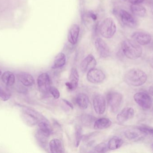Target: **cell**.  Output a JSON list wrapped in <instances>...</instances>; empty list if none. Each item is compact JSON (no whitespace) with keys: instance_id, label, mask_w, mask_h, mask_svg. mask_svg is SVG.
<instances>
[{"instance_id":"cell-1","label":"cell","mask_w":153,"mask_h":153,"mask_svg":"<svg viewBox=\"0 0 153 153\" xmlns=\"http://www.w3.org/2000/svg\"><path fill=\"white\" fill-rule=\"evenodd\" d=\"M147 75L139 69H131L128 71L124 76L125 82L130 86L139 87L143 85L147 81Z\"/></svg>"},{"instance_id":"cell-2","label":"cell","mask_w":153,"mask_h":153,"mask_svg":"<svg viewBox=\"0 0 153 153\" xmlns=\"http://www.w3.org/2000/svg\"><path fill=\"white\" fill-rule=\"evenodd\" d=\"M122 49L124 54L130 59H136L141 57L143 49L141 45L134 40H126L122 43Z\"/></svg>"},{"instance_id":"cell-3","label":"cell","mask_w":153,"mask_h":153,"mask_svg":"<svg viewBox=\"0 0 153 153\" xmlns=\"http://www.w3.org/2000/svg\"><path fill=\"white\" fill-rule=\"evenodd\" d=\"M22 118L25 123L30 126L37 125L41 121H48L39 112L27 107L22 108Z\"/></svg>"},{"instance_id":"cell-4","label":"cell","mask_w":153,"mask_h":153,"mask_svg":"<svg viewBox=\"0 0 153 153\" xmlns=\"http://www.w3.org/2000/svg\"><path fill=\"white\" fill-rule=\"evenodd\" d=\"M117 27L114 20L111 18H106L102 21L100 27V32L102 37L106 38H111L115 35Z\"/></svg>"},{"instance_id":"cell-5","label":"cell","mask_w":153,"mask_h":153,"mask_svg":"<svg viewBox=\"0 0 153 153\" xmlns=\"http://www.w3.org/2000/svg\"><path fill=\"white\" fill-rule=\"evenodd\" d=\"M123 96L119 93L111 92L107 95L108 104L113 113H117L120 109L122 102Z\"/></svg>"},{"instance_id":"cell-6","label":"cell","mask_w":153,"mask_h":153,"mask_svg":"<svg viewBox=\"0 0 153 153\" xmlns=\"http://www.w3.org/2000/svg\"><path fill=\"white\" fill-rule=\"evenodd\" d=\"M134 99L140 107L144 109H149L152 105V101L150 96L145 93H137L134 95Z\"/></svg>"},{"instance_id":"cell-7","label":"cell","mask_w":153,"mask_h":153,"mask_svg":"<svg viewBox=\"0 0 153 153\" xmlns=\"http://www.w3.org/2000/svg\"><path fill=\"white\" fill-rule=\"evenodd\" d=\"M37 84L40 92L43 93L48 92L51 87L50 76L46 73L41 74L38 78Z\"/></svg>"},{"instance_id":"cell-8","label":"cell","mask_w":153,"mask_h":153,"mask_svg":"<svg viewBox=\"0 0 153 153\" xmlns=\"http://www.w3.org/2000/svg\"><path fill=\"white\" fill-rule=\"evenodd\" d=\"M105 77L106 76L104 73L99 69L94 68L87 72V80L92 83H101L105 80Z\"/></svg>"},{"instance_id":"cell-9","label":"cell","mask_w":153,"mask_h":153,"mask_svg":"<svg viewBox=\"0 0 153 153\" xmlns=\"http://www.w3.org/2000/svg\"><path fill=\"white\" fill-rule=\"evenodd\" d=\"M121 21L125 25L131 28H134L137 25L136 18L131 13L125 10H121L120 13Z\"/></svg>"},{"instance_id":"cell-10","label":"cell","mask_w":153,"mask_h":153,"mask_svg":"<svg viewBox=\"0 0 153 153\" xmlns=\"http://www.w3.org/2000/svg\"><path fill=\"white\" fill-rule=\"evenodd\" d=\"M95 46L100 55L103 58H106L110 55L109 47L106 42L101 38H97L95 40Z\"/></svg>"},{"instance_id":"cell-11","label":"cell","mask_w":153,"mask_h":153,"mask_svg":"<svg viewBox=\"0 0 153 153\" xmlns=\"http://www.w3.org/2000/svg\"><path fill=\"white\" fill-rule=\"evenodd\" d=\"M93 106L94 110L97 114L102 115L106 110V101L105 98L101 95L95 96L93 100Z\"/></svg>"},{"instance_id":"cell-12","label":"cell","mask_w":153,"mask_h":153,"mask_svg":"<svg viewBox=\"0 0 153 153\" xmlns=\"http://www.w3.org/2000/svg\"><path fill=\"white\" fill-rule=\"evenodd\" d=\"M96 64L97 62L94 56L88 55L81 63V70L84 72H88L90 70L95 68Z\"/></svg>"},{"instance_id":"cell-13","label":"cell","mask_w":153,"mask_h":153,"mask_svg":"<svg viewBox=\"0 0 153 153\" xmlns=\"http://www.w3.org/2000/svg\"><path fill=\"white\" fill-rule=\"evenodd\" d=\"M132 38L135 41L141 46H146L151 42L152 37L150 34L146 32H135Z\"/></svg>"},{"instance_id":"cell-14","label":"cell","mask_w":153,"mask_h":153,"mask_svg":"<svg viewBox=\"0 0 153 153\" xmlns=\"http://www.w3.org/2000/svg\"><path fill=\"white\" fill-rule=\"evenodd\" d=\"M134 110L131 107H127L123 109L117 116V119L120 123H123L134 117Z\"/></svg>"},{"instance_id":"cell-15","label":"cell","mask_w":153,"mask_h":153,"mask_svg":"<svg viewBox=\"0 0 153 153\" xmlns=\"http://www.w3.org/2000/svg\"><path fill=\"white\" fill-rule=\"evenodd\" d=\"M18 80L24 86L30 87L35 84V79L30 74L22 72L17 75Z\"/></svg>"},{"instance_id":"cell-16","label":"cell","mask_w":153,"mask_h":153,"mask_svg":"<svg viewBox=\"0 0 153 153\" xmlns=\"http://www.w3.org/2000/svg\"><path fill=\"white\" fill-rule=\"evenodd\" d=\"M80 28L77 24H74L72 25L69 30L68 34V41L72 45H75L78 40Z\"/></svg>"},{"instance_id":"cell-17","label":"cell","mask_w":153,"mask_h":153,"mask_svg":"<svg viewBox=\"0 0 153 153\" xmlns=\"http://www.w3.org/2000/svg\"><path fill=\"white\" fill-rule=\"evenodd\" d=\"M49 147L51 152L62 153L64 152L62 142L58 139H53L49 143Z\"/></svg>"},{"instance_id":"cell-18","label":"cell","mask_w":153,"mask_h":153,"mask_svg":"<svg viewBox=\"0 0 153 153\" xmlns=\"http://www.w3.org/2000/svg\"><path fill=\"white\" fill-rule=\"evenodd\" d=\"M111 125V122L107 118H102L96 120L94 122V127L96 130H102L109 127Z\"/></svg>"},{"instance_id":"cell-19","label":"cell","mask_w":153,"mask_h":153,"mask_svg":"<svg viewBox=\"0 0 153 153\" xmlns=\"http://www.w3.org/2000/svg\"><path fill=\"white\" fill-rule=\"evenodd\" d=\"M3 82L8 86H11L15 82V75L12 72L6 71L1 75Z\"/></svg>"},{"instance_id":"cell-20","label":"cell","mask_w":153,"mask_h":153,"mask_svg":"<svg viewBox=\"0 0 153 153\" xmlns=\"http://www.w3.org/2000/svg\"><path fill=\"white\" fill-rule=\"evenodd\" d=\"M76 103L81 108L86 109L89 103V99L88 96L83 93H79L77 95L76 99Z\"/></svg>"},{"instance_id":"cell-21","label":"cell","mask_w":153,"mask_h":153,"mask_svg":"<svg viewBox=\"0 0 153 153\" xmlns=\"http://www.w3.org/2000/svg\"><path fill=\"white\" fill-rule=\"evenodd\" d=\"M66 63V56L64 53L58 54L55 58L53 63L52 66L53 69H57L62 67Z\"/></svg>"},{"instance_id":"cell-22","label":"cell","mask_w":153,"mask_h":153,"mask_svg":"<svg viewBox=\"0 0 153 153\" xmlns=\"http://www.w3.org/2000/svg\"><path fill=\"white\" fill-rule=\"evenodd\" d=\"M124 143L123 140L118 137H114L109 141L108 144V149L115 150L120 148Z\"/></svg>"},{"instance_id":"cell-23","label":"cell","mask_w":153,"mask_h":153,"mask_svg":"<svg viewBox=\"0 0 153 153\" xmlns=\"http://www.w3.org/2000/svg\"><path fill=\"white\" fill-rule=\"evenodd\" d=\"M144 134L139 128L128 129L125 133V136L129 140L137 139Z\"/></svg>"},{"instance_id":"cell-24","label":"cell","mask_w":153,"mask_h":153,"mask_svg":"<svg viewBox=\"0 0 153 153\" xmlns=\"http://www.w3.org/2000/svg\"><path fill=\"white\" fill-rule=\"evenodd\" d=\"M130 10L133 14L139 17H144L146 15V10L143 5L138 4H132Z\"/></svg>"},{"instance_id":"cell-25","label":"cell","mask_w":153,"mask_h":153,"mask_svg":"<svg viewBox=\"0 0 153 153\" xmlns=\"http://www.w3.org/2000/svg\"><path fill=\"white\" fill-rule=\"evenodd\" d=\"M79 79V74L76 68L74 67L72 68L71 70V74H70V82L71 83L72 86L73 90H74L77 88Z\"/></svg>"},{"instance_id":"cell-26","label":"cell","mask_w":153,"mask_h":153,"mask_svg":"<svg viewBox=\"0 0 153 153\" xmlns=\"http://www.w3.org/2000/svg\"><path fill=\"white\" fill-rule=\"evenodd\" d=\"M39 130L48 137L52 134V130L48 121H43L38 124Z\"/></svg>"},{"instance_id":"cell-27","label":"cell","mask_w":153,"mask_h":153,"mask_svg":"<svg viewBox=\"0 0 153 153\" xmlns=\"http://www.w3.org/2000/svg\"><path fill=\"white\" fill-rule=\"evenodd\" d=\"M81 123L85 127H90L94 125L96 120L95 117L90 115H83L80 118Z\"/></svg>"},{"instance_id":"cell-28","label":"cell","mask_w":153,"mask_h":153,"mask_svg":"<svg viewBox=\"0 0 153 153\" xmlns=\"http://www.w3.org/2000/svg\"><path fill=\"white\" fill-rule=\"evenodd\" d=\"M36 137L40 146H42L44 149L46 148L48 143V137L41 133L38 129L36 133Z\"/></svg>"},{"instance_id":"cell-29","label":"cell","mask_w":153,"mask_h":153,"mask_svg":"<svg viewBox=\"0 0 153 153\" xmlns=\"http://www.w3.org/2000/svg\"><path fill=\"white\" fill-rule=\"evenodd\" d=\"M82 138V128L80 126H76L75 127V146L76 147L79 146Z\"/></svg>"},{"instance_id":"cell-30","label":"cell","mask_w":153,"mask_h":153,"mask_svg":"<svg viewBox=\"0 0 153 153\" xmlns=\"http://www.w3.org/2000/svg\"><path fill=\"white\" fill-rule=\"evenodd\" d=\"M11 94L7 90L0 87V99L3 101H6L10 99Z\"/></svg>"},{"instance_id":"cell-31","label":"cell","mask_w":153,"mask_h":153,"mask_svg":"<svg viewBox=\"0 0 153 153\" xmlns=\"http://www.w3.org/2000/svg\"><path fill=\"white\" fill-rule=\"evenodd\" d=\"M108 145L105 144V143H101L99 145L95 146L94 150L97 152L98 153H105L108 151Z\"/></svg>"},{"instance_id":"cell-32","label":"cell","mask_w":153,"mask_h":153,"mask_svg":"<svg viewBox=\"0 0 153 153\" xmlns=\"http://www.w3.org/2000/svg\"><path fill=\"white\" fill-rule=\"evenodd\" d=\"M49 92L53 95L55 99H58L60 98V93L59 90L54 86H51L49 90Z\"/></svg>"},{"instance_id":"cell-33","label":"cell","mask_w":153,"mask_h":153,"mask_svg":"<svg viewBox=\"0 0 153 153\" xmlns=\"http://www.w3.org/2000/svg\"><path fill=\"white\" fill-rule=\"evenodd\" d=\"M145 134H149L153 136V128L146 126H142L138 128Z\"/></svg>"},{"instance_id":"cell-34","label":"cell","mask_w":153,"mask_h":153,"mask_svg":"<svg viewBox=\"0 0 153 153\" xmlns=\"http://www.w3.org/2000/svg\"><path fill=\"white\" fill-rule=\"evenodd\" d=\"M124 1L130 3L131 4H138L143 2L144 0H124Z\"/></svg>"},{"instance_id":"cell-35","label":"cell","mask_w":153,"mask_h":153,"mask_svg":"<svg viewBox=\"0 0 153 153\" xmlns=\"http://www.w3.org/2000/svg\"><path fill=\"white\" fill-rule=\"evenodd\" d=\"M63 101L68 106V107H70V108H71V109H73L74 107L73 105H72L71 102H70L66 100L65 99H63Z\"/></svg>"},{"instance_id":"cell-36","label":"cell","mask_w":153,"mask_h":153,"mask_svg":"<svg viewBox=\"0 0 153 153\" xmlns=\"http://www.w3.org/2000/svg\"><path fill=\"white\" fill-rule=\"evenodd\" d=\"M65 84H66V86H67V88H68V89H69V90H73L72 86V85L71 84V83H66Z\"/></svg>"},{"instance_id":"cell-37","label":"cell","mask_w":153,"mask_h":153,"mask_svg":"<svg viewBox=\"0 0 153 153\" xmlns=\"http://www.w3.org/2000/svg\"><path fill=\"white\" fill-rule=\"evenodd\" d=\"M151 67H152V69L153 70V58H152V61H151Z\"/></svg>"},{"instance_id":"cell-38","label":"cell","mask_w":153,"mask_h":153,"mask_svg":"<svg viewBox=\"0 0 153 153\" xmlns=\"http://www.w3.org/2000/svg\"><path fill=\"white\" fill-rule=\"evenodd\" d=\"M1 74H2L1 72V70H0V76H1Z\"/></svg>"},{"instance_id":"cell-39","label":"cell","mask_w":153,"mask_h":153,"mask_svg":"<svg viewBox=\"0 0 153 153\" xmlns=\"http://www.w3.org/2000/svg\"></svg>"}]
</instances>
